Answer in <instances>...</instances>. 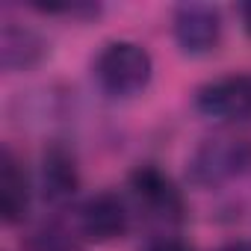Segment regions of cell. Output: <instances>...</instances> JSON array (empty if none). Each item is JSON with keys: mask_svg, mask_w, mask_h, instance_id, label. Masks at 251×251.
Wrapping results in <instances>:
<instances>
[{"mask_svg": "<svg viewBox=\"0 0 251 251\" xmlns=\"http://www.w3.org/2000/svg\"><path fill=\"white\" fill-rule=\"evenodd\" d=\"M95 83L112 95V98H133L148 89L154 77V59L151 53L136 42H109L100 48V53L92 62Z\"/></svg>", "mask_w": 251, "mask_h": 251, "instance_id": "cell-1", "label": "cell"}, {"mask_svg": "<svg viewBox=\"0 0 251 251\" xmlns=\"http://www.w3.org/2000/svg\"><path fill=\"white\" fill-rule=\"evenodd\" d=\"M189 180L201 189H216L227 180H233L236 175L245 172L248 166V145L242 139H227V136H216V139H204L189 163Z\"/></svg>", "mask_w": 251, "mask_h": 251, "instance_id": "cell-2", "label": "cell"}, {"mask_svg": "<svg viewBox=\"0 0 251 251\" xmlns=\"http://www.w3.org/2000/svg\"><path fill=\"white\" fill-rule=\"evenodd\" d=\"M172 33L186 56H204L222 39V15L210 3H180L172 15Z\"/></svg>", "mask_w": 251, "mask_h": 251, "instance_id": "cell-3", "label": "cell"}, {"mask_svg": "<svg viewBox=\"0 0 251 251\" xmlns=\"http://www.w3.org/2000/svg\"><path fill=\"white\" fill-rule=\"evenodd\" d=\"M195 109L216 121L251 118V74H230L204 83L195 95Z\"/></svg>", "mask_w": 251, "mask_h": 251, "instance_id": "cell-4", "label": "cell"}, {"mask_svg": "<svg viewBox=\"0 0 251 251\" xmlns=\"http://www.w3.org/2000/svg\"><path fill=\"white\" fill-rule=\"evenodd\" d=\"M130 227V213L115 192H98L80 207V233L92 242L121 239Z\"/></svg>", "mask_w": 251, "mask_h": 251, "instance_id": "cell-5", "label": "cell"}, {"mask_svg": "<svg viewBox=\"0 0 251 251\" xmlns=\"http://www.w3.org/2000/svg\"><path fill=\"white\" fill-rule=\"evenodd\" d=\"M130 189L136 195V201L151 210L154 216L163 219H177L183 213V198L177 192V186L172 183V177L166 172H160L157 166H139L130 175Z\"/></svg>", "mask_w": 251, "mask_h": 251, "instance_id": "cell-6", "label": "cell"}, {"mask_svg": "<svg viewBox=\"0 0 251 251\" xmlns=\"http://www.w3.org/2000/svg\"><path fill=\"white\" fill-rule=\"evenodd\" d=\"M48 53V42L30 30L21 27L15 21H6L3 30H0V65L3 71H27L36 68Z\"/></svg>", "mask_w": 251, "mask_h": 251, "instance_id": "cell-7", "label": "cell"}, {"mask_svg": "<svg viewBox=\"0 0 251 251\" xmlns=\"http://www.w3.org/2000/svg\"><path fill=\"white\" fill-rule=\"evenodd\" d=\"M30 213V180L9 148L0 154V219L6 225L24 222Z\"/></svg>", "mask_w": 251, "mask_h": 251, "instance_id": "cell-8", "label": "cell"}, {"mask_svg": "<svg viewBox=\"0 0 251 251\" xmlns=\"http://www.w3.org/2000/svg\"><path fill=\"white\" fill-rule=\"evenodd\" d=\"M77 189H80V172L74 157L59 145L48 148L42 157V195L50 204H65Z\"/></svg>", "mask_w": 251, "mask_h": 251, "instance_id": "cell-9", "label": "cell"}, {"mask_svg": "<svg viewBox=\"0 0 251 251\" xmlns=\"http://www.w3.org/2000/svg\"><path fill=\"white\" fill-rule=\"evenodd\" d=\"M145 251H192V245L183 242V239H177V236H160V239H154Z\"/></svg>", "mask_w": 251, "mask_h": 251, "instance_id": "cell-10", "label": "cell"}, {"mask_svg": "<svg viewBox=\"0 0 251 251\" xmlns=\"http://www.w3.org/2000/svg\"><path fill=\"white\" fill-rule=\"evenodd\" d=\"M239 15H242V27H245V33L251 36V0L239 6Z\"/></svg>", "mask_w": 251, "mask_h": 251, "instance_id": "cell-11", "label": "cell"}, {"mask_svg": "<svg viewBox=\"0 0 251 251\" xmlns=\"http://www.w3.org/2000/svg\"><path fill=\"white\" fill-rule=\"evenodd\" d=\"M219 251H251V239H242V242H227V245H222Z\"/></svg>", "mask_w": 251, "mask_h": 251, "instance_id": "cell-12", "label": "cell"}]
</instances>
